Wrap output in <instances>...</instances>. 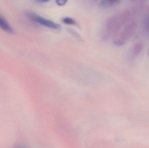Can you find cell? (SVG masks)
Listing matches in <instances>:
<instances>
[{
    "instance_id": "obj_2",
    "label": "cell",
    "mask_w": 149,
    "mask_h": 148,
    "mask_svg": "<svg viewBox=\"0 0 149 148\" xmlns=\"http://www.w3.org/2000/svg\"><path fill=\"white\" fill-rule=\"evenodd\" d=\"M0 28L9 34H12L14 32L13 29L9 24L6 19L0 14Z\"/></svg>"
},
{
    "instance_id": "obj_3",
    "label": "cell",
    "mask_w": 149,
    "mask_h": 148,
    "mask_svg": "<svg viewBox=\"0 0 149 148\" xmlns=\"http://www.w3.org/2000/svg\"><path fill=\"white\" fill-rule=\"evenodd\" d=\"M119 0H102L101 2V5L102 7H110L112 5L117 2Z\"/></svg>"
},
{
    "instance_id": "obj_4",
    "label": "cell",
    "mask_w": 149,
    "mask_h": 148,
    "mask_svg": "<svg viewBox=\"0 0 149 148\" xmlns=\"http://www.w3.org/2000/svg\"><path fill=\"white\" fill-rule=\"evenodd\" d=\"M62 22L65 24H68V25H77L76 21L71 17H65L62 19Z\"/></svg>"
},
{
    "instance_id": "obj_7",
    "label": "cell",
    "mask_w": 149,
    "mask_h": 148,
    "mask_svg": "<svg viewBox=\"0 0 149 148\" xmlns=\"http://www.w3.org/2000/svg\"><path fill=\"white\" fill-rule=\"evenodd\" d=\"M35 1L38 2L44 3L48 1H49V0H35Z\"/></svg>"
},
{
    "instance_id": "obj_5",
    "label": "cell",
    "mask_w": 149,
    "mask_h": 148,
    "mask_svg": "<svg viewBox=\"0 0 149 148\" xmlns=\"http://www.w3.org/2000/svg\"><path fill=\"white\" fill-rule=\"evenodd\" d=\"M143 46L141 43H138L136 44L134 47V53L135 54H139L141 52L143 49Z\"/></svg>"
},
{
    "instance_id": "obj_8",
    "label": "cell",
    "mask_w": 149,
    "mask_h": 148,
    "mask_svg": "<svg viewBox=\"0 0 149 148\" xmlns=\"http://www.w3.org/2000/svg\"><path fill=\"white\" fill-rule=\"evenodd\" d=\"M148 56L149 57V50H148Z\"/></svg>"
},
{
    "instance_id": "obj_6",
    "label": "cell",
    "mask_w": 149,
    "mask_h": 148,
    "mask_svg": "<svg viewBox=\"0 0 149 148\" xmlns=\"http://www.w3.org/2000/svg\"><path fill=\"white\" fill-rule=\"evenodd\" d=\"M68 0H56L57 4L60 6H64L66 3H67Z\"/></svg>"
},
{
    "instance_id": "obj_1",
    "label": "cell",
    "mask_w": 149,
    "mask_h": 148,
    "mask_svg": "<svg viewBox=\"0 0 149 148\" xmlns=\"http://www.w3.org/2000/svg\"><path fill=\"white\" fill-rule=\"evenodd\" d=\"M26 15L31 21L50 28L58 30L61 28L59 24L55 23L50 20L43 18L32 11H27L26 13Z\"/></svg>"
}]
</instances>
